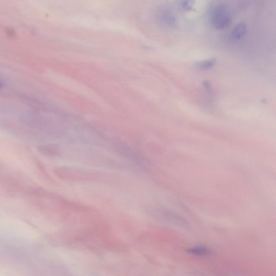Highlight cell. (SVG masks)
<instances>
[{
	"label": "cell",
	"instance_id": "52a82bcc",
	"mask_svg": "<svg viewBox=\"0 0 276 276\" xmlns=\"http://www.w3.org/2000/svg\"><path fill=\"white\" fill-rule=\"evenodd\" d=\"M2 83H1V82H0V89H1V88H2Z\"/></svg>",
	"mask_w": 276,
	"mask_h": 276
},
{
	"label": "cell",
	"instance_id": "6da1fadb",
	"mask_svg": "<svg viewBox=\"0 0 276 276\" xmlns=\"http://www.w3.org/2000/svg\"><path fill=\"white\" fill-rule=\"evenodd\" d=\"M210 20L211 25L215 30H225L231 24V12L225 5H217L211 11Z\"/></svg>",
	"mask_w": 276,
	"mask_h": 276
},
{
	"label": "cell",
	"instance_id": "7a4b0ae2",
	"mask_svg": "<svg viewBox=\"0 0 276 276\" xmlns=\"http://www.w3.org/2000/svg\"><path fill=\"white\" fill-rule=\"evenodd\" d=\"M247 33V26L244 23H240L236 26L232 32V39L233 41H242Z\"/></svg>",
	"mask_w": 276,
	"mask_h": 276
},
{
	"label": "cell",
	"instance_id": "3957f363",
	"mask_svg": "<svg viewBox=\"0 0 276 276\" xmlns=\"http://www.w3.org/2000/svg\"><path fill=\"white\" fill-rule=\"evenodd\" d=\"M215 64V59H207V60H204V61L197 63V64H196V68L199 69V70H209V69L214 67Z\"/></svg>",
	"mask_w": 276,
	"mask_h": 276
},
{
	"label": "cell",
	"instance_id": "8992f818",
	"mask_svg": "<svg viewBox=\"0 0 276 276\" xmlns=\"http://www.w3.org/2000/svg\"><path fill=\"white\" fill-rule=\"evenodd\" d=\"M191 250H192V253H195V254H207V250L206 249H200V248H199V249H191Z\"/></svg>",
	"mask_w": 276,
	"mask_h": 276
},
{
	"label": "cell",
	"instance_id": "5b68a950",
	"mask_svg": "<svg viewBox=\"0 0 276 276\" xmlns=\"http://www.w3.org/2000/svg\"><path fill=\"white\" fill-rule=\"evenodd\" d=\"M163 20L164 22L166 23V25H173L175 21H176V19H175L174 16L172 15L171 12H165L163 15Z\"/></svg>",
	"mask_w": 276,
	"mask_h": 276
},
{
	"label": "cell",
	"instance_id": "277c9868",
	"mask_svg": "<svg viewBox=\"0 0 276 276\" xmlns=\"http://www.w3.org/2000/svg\"><path fill=\"white\" fill-rule=\"evenodd\" d=\"M195 0H181V8L184 11H191L195 7Z\"/></svg>",
	"mask_w": 276,
	"mask_h": 276
}]
</instances>
